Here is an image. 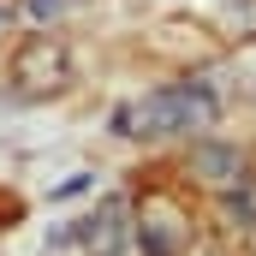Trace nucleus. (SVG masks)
<instances>
[{
  "instance_id": "1",
  "label": "nucleus",
  "mask_w": 256,
  "mask_h": 256,
  "mask_svg": "<svg viewBox=\"0 0 256 256\" xmlns=\"http://www.w3.org/2000/svg\"><path fill=\"white\" fill-rule=\"evenodd\" d=\"M126 120L137 131L126 137H179V131H202L214 120V96L202 84H167L155 96H143L137 108H126Z\"/></svg>"
},
{
  "instance_id": "2",
  "label": "nucleus",
  "mask_w": 256,
  "mask_h": 256,
  "mask_svg": "<svg viewBox=\"0 0 256 256\" xmlns=\"http://www.w3.org/2000/svg\"><path fill=\"white\" fill-rule=\"evenodd\" d=\"M12 84L24 90V96H54L72 84V60H66V48L54 36H30V42H18V54H12Z\"/></svg>"
},
{
  "instance_id": "3",
  "label": "nucleus",
  "mask_w": 256,
  "mask_h": 256,
  "mask_svg": "<svg viewBox=\"0 0 256 256\" xmlns=\"http://www.w3.org/2000/svg\"><path fill=\"white\" fill-rule=\"evenodd\" d=\"M137 244H143V256H185V244H191V226H185L179 202L149 196V202H143V220H137Z\"/></svg>"
},
{
  "instance_id": "4",
  "label": "nucleus",
  "mask_w": 256,
  "mask_h": 256,
  "mask_svg": "<svg viewBox=\"0 0 256 256\" xmlns=\"http://www.w3.org/2000/svg\"><path fill=\"white\" fill-rule=\"evenodd\" d=\"M191 173L202 179V185L226 191V185H238V179L250 173V161H244L238 143H196V149H191Z\"/></svg>"
},
{
  "instance_id": "5",
  "label": "nucleus",
  "mask_w": 256,
  "mask_h": 256,
  "mask_svg": "<svg viewBox=\"0 0 256 256\" xmlns=\"http://www.w3.org/2000/svg\"><path fill=\"white\" fill-rule=\"evenodd\" d=\"M120 238H126V232H120V202H102V214L84 220V244H90L96 256H114Z\"/></svg>"
},
{
  "instance_id": "6",
  "label": "nucleus",
  "mask_w": 256,
  "mask_h": 256,
  "mask_svg": "<svg viewBox=\"0 0 256 256\" xmlns=\"http://www.w3.org/2000/svg\"><path fill=\"white\" fill-rule=\"evenodd\" d=\"M226 214L238 226H256V173H244L238 185H226Z\"/></svg>"
},
{
  "instance_id": "7",
  "label": "nucleus",
  "mask_w": 256,
  "mask_h": 256,
  "mask_svg": "<svg viewBox=\"0 0 256 256\" xmlns=\"http://www.w3.org/2000/svg\"><path fill=\"white\" fill-rule=\"evenodd\" d=\"M226 24H232L238 36L256 42V0H232V6H226Z\"/></svg>"
},
{
  "instance_id": "8",
  "label": "nucleus",
  "mask_w": 256,
  "mask_h": 256,
  "mask_svg": "<svg viewBox=\"0 0 256 256\" xmlns=\"http://www.w3.org/2000/svg\"><path fill=\"white\" fill-rule=\"evenodd\" d=\"M60 6H66V0H30V12H36V18H54Z\"/></svg>"
},
{
  "instance_id": "9",
  "label": "nucleus",
  "mask_w": 256,
  "mask_h": 256,
  "mask_svg": "<svg viewBox=\"0 0 256 256\" xmlns=\"http://www.w3.org/2000/svg\"><path fill=\"white\" fill-rule=\"evenodd\" d=\"M0 220H18V196H0Z\"/></svg>"
},
{
  "instance_id": "10",
  "label": "nucleus",
  "mask_w": 256,
  "mask_h": 256,
  "mask_svg": "<svg viewBox=\"0 0 256 256\" xmlns=\"http://www.w3.org/2000/svg\"><path fill=\"white\" fill-rule=\"evenodd\" d=\"M6 18H12V6H6V0H0V24H6Z\"/></svg>"
}]
</instances>
